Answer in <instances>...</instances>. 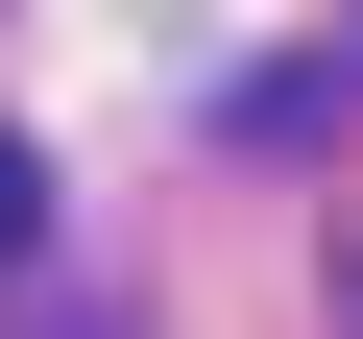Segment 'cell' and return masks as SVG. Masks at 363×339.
I'll use <instances>...</instances> for the list:
<instances>
[{"label": "cell", "mask_w": 363, "mask_h": 339, "mask_svg": "<svg viewBox=\"0 0 363 339\" xmlns=\"http://www.w3.org/2000/svg\"><path fill=\"white\" fill-rule=\"evenodd\" d=\"M25 243H49V145L0 121V267H25Z\"/></svg>", "instance_id": "cell-1"}]
</instances>
